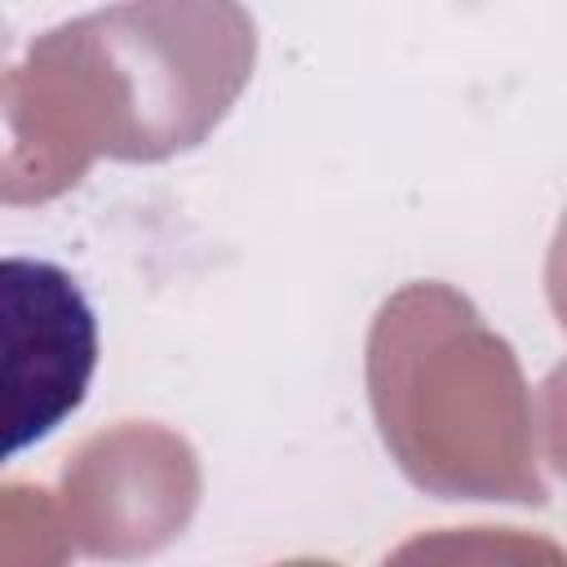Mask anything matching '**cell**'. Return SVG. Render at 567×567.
I'll list each match as a JSON object with an SVG mask.
<instances>
[{
  "instance_id": "1",
  "label": "cell",
  "mask_w": 567,
  "mask_h": 567,
  "mask_svg": "<svg viewBox=\"0 0 567 567\" xmlns=\"http://www.w3.org/2000/svg\"><path fill=\"white\" fill-rule=\"evenodd\" d=\"M4 354H9V443L22 447L53 434L89 390L97 368V319L80 284L31 257H4Z\"/></svg>"
}]
</instances>
